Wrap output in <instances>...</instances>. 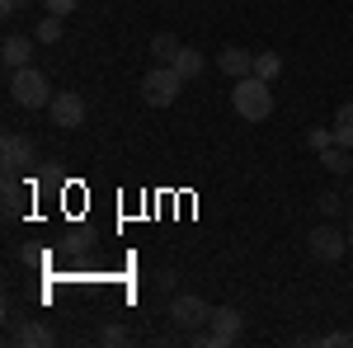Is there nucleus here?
<instances>
[{
  "mask_svg": "<svg viewBox=\"0 0 353 348\" xmlns=\"http://www.w3.org/2000/svg\"><path fill=\"white\" fill-rule=\"evenodd\" d=\"M231 104H236V113H241L245 123H264V118L273 113L269 81H259V76H241L236 90H231Z\"/></svg>",
  "mask_w": 353,
  "mask_h": 348,
  "instance_id": "f257e3e1",
  "label": "nucleus"
},
{
  "mask_svg": "<svg viewBox=\"0 0 353 348\" xmlns=\"http://www.w3.org/2000/svg\"><path fill=\"white\" fill-rule=\"evenodd\" d=\"M10 99L19 108H48L52 104V85L38 66H24V71H10Z\"/></svg>",
  "mask_w": 353,
  "mask_h": 348,
  "instance_id": "f03ea898",
  "label": "nucleus"
},
{
  "mask_svg": "<svg viewBox=\"0 0 353 348\" xmlns=\"http://www.w3.org/2000/svg\"><path fill=\"white\" fill-rule=\"evenodd\" d=\"M179 90H184V76H179L174 66H151V71L141 76V104L170 108L174 99H179Z\"/></svg>",
  "mask_w": 353,
  "mask_h": 348,
  "instance_id": "7ed1b4c3",
  "label": "nucleus"
},
{
  "mask_svg": "<svg viewBox=\"0 0 353 348\" xmlns=\"http://www.w3.org/2000/svg\"><path fill=\"white\" fill-rule=\"evenodd\" d=\"M306 249H311V259H321V264H339V259L349 254V231H339L334 221H321V226L306 236Z\"/></svg>",
  "mask_w": 353,
  "mask_h": 348,
  "instance_id": "20e7f679",
  "label": "nucleus"
},
{
  "mask_svg": "<svg viewBox=\"0 0 353 348\" xmlns=\"http://www.w3.org/2000/svg\"><path fill=\"white\" fill-rule=\"evenodd\" d=\"M170 320H174V329H179V334H193V329L212 325V306H208L203 296L184 292V296H174V301H170Z\"/></svg>",
  "mask_w": 353,
  "mask_h": 348,
  "instance_id": "39448f33",
  "label": "nucleus"
},
{
  "mask_svg": "<svg viewBox=\"0 0 353 348\" xmlns=\"http://www.w3.org/2000/svg\"><path fill=\"white\" fill-rule=\"evenodd\" d=\"M245 329V316L236 311V306H217L212 311V325H208V344L212 348H231L236 339H241Z\"/></svg>",
  "mask_w": 353,
  "mask_h": 348,
  "instance_id": "423d86ee",
  "label": "nucleus"
},
{
  "mask_svg": "<svg viewBox=\"0 0 353 348\" xmlns=\"http://www.w3.org/2000/svg\"><path fill=\"white\" fill-rule=\"evenodd\" d=\"M48 113H52V127H66V132H71V127L85 123V99L76 94V90H57Z\"/></svg>",
  "mask_w": 353,
  "mask_h": 348,
  "instance_id": "0eeeda50",
  "label": "nucleus"
},
{
  "mask_svg": "<svg viewBox=\"0 0 353 348\" xmlns=\"http://www.w3.org/2000/svg\"><path fill=\"white\" fill-rule=\"evenodd\" d=\"M33 43H38V38L10 33V38L0 43V61H5V71H24V66H33Z\"/></svg>",
  "mask_w": 353,
  "mask_h": 348,
  "instance_id": "6e6552de",
  "label": "nucleus"
},
{
  "mask_svg": "<svg viewBox=\"0 0 353 348\" xmlns=\"http://www.w3.org/2000/svg\"><path fill=\"white\" fill-rule=\"evenodd\" d=\"M0 161H5V174H19L28 161H33V141L19 132H5V141H0Z\"/></svg>",
  "mask_w": 353,
  "mask_h": 348,
  "instance_id": "1a4fd4ad",
  "label": "nucleus"
},
{
  "mask_svg": "<svg viewBox=\"0 0 353 348\" xmlns=\"http://www.w3.org/2000/svg\"><path fill=\"white\" fill-rule=\"evenodd\" d=\"M217 71H226L231 81H241V76H254V52H245V48H221Z\"/></svg>",
  "mask_w": 353,
  "mask_h": 348,
  "instance_id": "9d476101",
  "label": "nucleus"
},
{
  "mask_svg": "<svg viewBox=\"0 0 353 348\" xmlns=\"http://www.w3.org/2000/svg\"><path fill=\"white\" fill-rule=\"evenodd\" d=\"M10 339H14L19 348H48V344H57V334H52L43 320H24L14 334H10Z\"/></svg>",
  "mask_w": 353,
  "mask_h": 348,
  "instance_id": "9b49d317",
  "label": "nucleus"
},
{
  "mask_svg": "<svg viewBox=\"0 0 353 348\" xmlns=\"http://www.w3.org/2000/svg\"><path fill=\"white\" fill-rule=\"evenodd\" d=\"M321 165H325L330 174H353V151L349 146H325L321 151Z\"/></svg>",
  "mask_w": 353,
  "mask_h": 348,
  "instance_id": "f8f14e48",
  "label": "nucleus"
},
{
  "mask_svg": "<svg viewBox=\"0 0 353 348\" xmlns=\"http://www.w3.org/2000/svg\"><path fill=\"white\" fill-rule=\"evenodd\" d=\"M330 132H334V146H349V151H353V104H339L334 123H330Z\"/></svg>",
  "mask_w": 353,
  "mask_h": 348,
  "instance_id": "ddd939ff",
  "label": "nucleus"
},
{
  "mask_svg": "<svg viewBox=\"0 0 353 348\" xmlns=\"http://www.w3.org/2000/svg\"><path fill=\"white\" fill-rule=\"evenodd\" d=\"M170 66H174L184 81H193V76H203V66H208V61H203V52H198V48H179V57H174Z\"/></svg>",
  "mask_w": 353,
  "mask_h": 348,
  "instance_id": "4468645a",
  "label": "nucleus"
},
{
  "mask_svg": "<svg viewBox=\"0 0 353 348\" xmlns=\"http://www.w3.org/2000/svg\"><path fill=\"white\" fill-rule=\"evenodd\" d=\"M179 48H184V43H179L174 33H156V38H151V57H156L161 66H170V61L179 57Z\"/></svg>",
  "mask_w": 353,
  "mask_h": 348,
  "instance_id": "2eb2a0df",
  "label": "nucleus"
},
{
  "mask_svg": "<svg viewBox=\"0 0 353 348\" xmlns=\"http://www.w3.org/2000/svg\"><path fill=\"white\" fill-rule=\"evenodd\" d=\"M19 212H24V188H19V174H5V216L14 221Z\"/></svg>",
  "mask_w": 353,
  "mask_h": 348,
  "instance_id": "dca6fc26",
  "label": "nucleus"
},
{
  "mask_svg": "<svg viewBox=\"0 0 353 348\" xmlns=\"http://www.w3.org/2000/svg\"><path fill=\"white\" fill-rule=\"evenodd\" d=\"M278 71H283V57L278 52H254V76H259V81H278Z\"/></svg>",
  "mask_w": 353,
  "mask_h": 348,
  "instance_id": "f3484780",
  "label": "nucleus"
},
{
  "mask_svg": "<svg viewBox=\"0 0 353 348\" xmlns=\"http://www.w3.org/2000/svg\"><path fill=\"white\" fill-rule=\"evenodd\" d=\"M61 24H66L61 14H43L38 28H33V38H38V43H57V38H61Z\"/></svg>",
  "mask_w": 353,
  "mask_h": 348,
  "instance_id": "a211bd4d",
  "label": "nucleus"
},
{
  "mask_svg": "<svg viewBox=\"0 0 353 348\" xmlns=\"http://www.w3.org/2000/svg\"><path fill=\"white\" fill-rule=\"evenodd\" d=\"M316 207H321L325 221H334V216L344 212V198H339V193H321V198H316Z\"/></svg>",
  "mask_w": 353,
  "mask_h": 348,
  "instance_id": "6ab92c4d",
  "label": "nucleus"
},
{
  "mask_svg": "<svg viewBox=\"0 0 353 348\" xmlns=\"http://www.w3.org/2000/svg\"><path fill=\"white\" fill-rule=\"evenodd\" d=\"M306 146H311V151H325V146H334V132H330V127H311V132H306Z\"/></svg>",
  "mask_w": 353,
  "mask_h": 348,
  "instance_id": "aec40b11",
  "label": "nucleus"
},
{
  "mask_svg": "<svg viewBox=\"0 0 353 348\" xmlns=\"http://www.w3.org/2000/svg\"><path fill=\"white\" fill-rule=\"evenodd\" d=\"M99 344H109V348L128 344V329H123V325H104V329H99Z\"/></svg>",
  "mask_w": 353,
  "mask_h": 348,
  "instance_id": "412c9836",
  "label": "nucleus"
},
{
  "mask_svg": "<svg viewBox=\"0 0 353 348\" xmlns=\"http://www.w3.org/2000/svg\"><path fill=\"white\" fill-rule=\"evenodd\" d=\"M76 5H81V0H43V10H48V14H61V19H66Z\"/></svg>",
  "mask_w": 353,
  "mask_h": 348,
  "instance_id": "4be33fe9",
  "label": "nucleus"
},
{
  "mask_svg": "<svg viewBox=\"0 0 353 348\" xmlns=\"http://www.w3.org/2000/svg\"><path fill=\"white\" fill-rule=\"evenodd\" d=\"M28 5H33V0H0V14H5V19H14V14H24Z\"/></svg>",
  "mask_w": 353,
  "mask_h": 348,
  "instance_id": "5701e85b",
  "label": "nucleus"
},
{
  "mask_svg": "<svg viewBox=\"0 0 353 348\" xmlns=\"http://www.w3.org/2000/svg\"><path fill=\"white\" fill-rule=\"evenodd\" d=\"M321 344H330V348H344V344H353V339H349V334H325Z\"/></svg>",
  "mask_w": 353,
  "mask_h": 348,
  "instance_id": "b1692460",
  "label": "nucleus"
},
{
  "mask_svg": "<svg viewBox=\"0 0 353 348\" xmlns=\"http://www.w3.org/2000/svg\"><path fill=\"white\" fill-rule=\"evenodd\" d=\"M349 249H353V212H349Z\"/></svg>",
  "mask_w": 353,
  "mask_h": 348,
  "instance_id": "393cba45",
  "label": "nucleus"
},
{
  "mask_svg": "<svg viewBox=\"0 0 353 348\" xmlns=\"http://www.w3.org/2000/svg\"><path fill=\"white\" fill-rule=\"evenodd\" d=\"M349 203H353V184H349Z\"/></svg>",
  "mask_w": 353,
  "mask_h": 348,
  "instance_id": "a878e982",
  "label": "nucleus"
},
{
  "mask_svg": "<svg viewBox=\"0 0 353 348\" xmlns=\"http://www.w3.org/2000/svg\"><path fill=\"white\" fill-rule=\"evenodd\" d=\"M349 339H353V329H349Z\"/></svg>",
  "mask_w": 353,
  "mask_h": 348,
  "instance_id": "bb28decb",
  "label": "nucleus"
}]
</instances>
